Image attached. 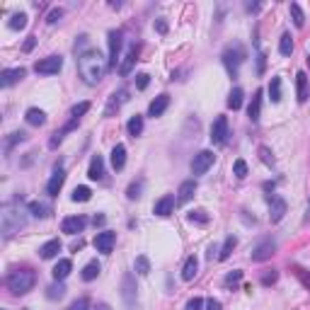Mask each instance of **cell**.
<instances>
[{"label":"cell","instance_id":"23","mask_svg":"<svg viewBox=\"0 0 310 310\" xmlns=\"http://www.w3.org/2000/svg\"><path fill=\"white\" fill-rule=\"evenodd\" d=\"M70 272H73V262H70V259H58V264L54 267V272H51V274H54V279H56V281H63V279H68V274H70Z\"/></svg>","mask_w":310,"mask_h":310},{"label":"cell","instance_id":"21","mask_svg":"<svg viewBox=\"0 0 310 310\" xmlns=\"http://www.w3.org/2000/svg\"><path fill=\"white\" fill-rule=\"evenodd\" d=\"M296 95H298V102H308V75L303 70L296 73Z\"/></svg>","mask_w":310,"mask_h":310},{"label":"cell","instance_id":"2","mask_svg":"<svg viewBox=\"0 0 310 310\" xmlns=\"http://www.w3.org/2000/svg\"><path fill=\"white\" fill-rule=\"evenodd\" d=\"M25 226H27V213L20 208V201L2 204V208H0V230H2V238L10 240L20 230H25Z\"/></svg>","mask_w":310,"mask_h":310},{"label":"cell","instance_id":"27","mask_svg":"<svg viewBox=\"0 0 310 310\" xmlns=\"http://www.w3.org/2000/svg\"><path fill=\"white\" fill-rule=\"evenodd\" d=\"M25 119H27V124H32V126H44V124H46V114L41 112V109H36V107H29Z\"/></svg>","mask_w":310,"mask_h":310},{"label":"cell","instance_id":"56","mask_svg":"<svg viewBox=\"0 0 310 310\" xmlns=\"http://www.w3.org/2000/svg\"><path fill=\"white\" fill-rule=\"evenodd\" d=\"M206 310H223V306H221V301L208 298V301H206Z\"/></svg>","mask_w":310,"mask_h":310},{"label":"cell","instance_id":"28","mask_svg":"<svg viewBox=\"0 0 310 310\" xmlns=\"http://www.w3.org/2000/svg\"><path fill=\"white\" fill-rule=\"evenodd\" d=\"M197 269H199L197 257H187V262H184V267H182V279H184V281H192V279L197 276Z\"/></svg>","mask_w":310,"mask_h":310},{"label":"cell","instance_id":"17","mask_svg":"<svg viewBox=\"0 0 310 310\" xmlns=\"http://www.w3.org/2000/svg\"><path fill=\"white\" fill-rule=\"evenodd\" d=\"M174 204H177V199L172 197V194H165V197L160 199V201H155V206H153V213L155 216H170L172 213V208H174Z\"/></svg>","mask_w":310,"mask_h":310},{"label":"cell","instance_id":"44","mask_svg":"<svg viewBox=\"0 0 310 310\" xmlns=\"http://www.w3.org/2000/svg\"><path fill=\"white\" fill-rule=\"evenodd\" d=\"M141 189H143V179H138V182H131V184H129V189H126V197L134 201V199L141 197Z\"/></svg>","mask_w":310,"mask_h":310},{"label":"cell","instance_id":"5","mask_svg":"<svg viewBox=\"0 0 310 310\" xmlns=\"http://www.w3.org/2000/svg\"><path fill=\"white\" fill-rule=\"evenodd\" d=\"M121 298H124V306L126 308H134L136 306V276L131 272L124 274L121 279Z\"/></svg>","mask_w":310,"mask_h":310},{"label":"cell","instance_id":"18","mask_svg":"<svg viewBox=\"0 0 310 310\" xmlns=\"http://www.w3.org/2000/svg\"><path fill=\"white\" fill-rule=\"evenodd\" d=\"M136 58H138V46L131 44L129 51H126V56H124V61H121V66H119V73H121V75H129L131 68H134V63H136Z\"/></svg>","mask_w":310,"mask_h":310},{"label":"cell","instance_id":"37","mask_svg":"<svg viewBox=\"0 0 310 310\" xmlns=\"http://www.w3.org/2000/svg\"><path fill=\"white\" fill-rule=\"evenodd\" d=\"M269 100L272 102L281 100V78H272V83H269Z\"/></svg>","mask_w":310,"mask_h":310},{"label":"cell","instance_id":"9","mask_svg":"<svg viewBox=\"0 0 310 310\" xmlns=\"http://www.w3.org/2000/svg\"><path fill=\"white\" fill-rule=\"evenodd\" d=\"M114 245H116V233H112V230H102V233L95 235V250L97 252L109 254L114 250Z\"/></svg>","mask_w":310,"mask_h":310},{"label":"cell","instance_id":"41","mask_svg":"<svg viewBox=\"0 0 310 310\" xmlns=\"http://www.w3.org/2000/svg\"><path fill=\"white\" fill-rule=\"evenodd\" d=\"M233 174H235L238 179H245V177H247V163H245L242 158H238V160L233 163Z\"/></svg>","mask_w":310,"mask_h":310},{"label":"cell","instance_id":"12","mask_svg":"<svg viewBox=\"0 0 310 310\" xmlns=\"http://www.w3.org/2000/svg\"><path fill=\"white\" fill-rule=\"evenodd\" d=\"M25 75H27L25 68H7V70L0 73V87H12L15 83H20Z\"/></svg>","mask_w":310,"mask_h":310},{"label":"cell","instance_id":"31","mask_svg":"<svg viewBox=\"0 0 310 310\" xmlns=\"http://www.w3.org/2000/svg\"><path fill=\"white\" fill-rule=\"evenodd\" d=\"M27 211L34 216V218H46V216H49V206L41 204V201H29Z\"/></svg>","mask_w":310,"mask_h":310},{"label":"cell","instance_id":"35","mask_svg":"<svg viewBox=\"0 0 310 310\" xmlns=\"http://www.w3.org/2000/svg\"><path fill=\"white\" fill-rule=\"evenodd\" d=\"M235 245H238V240H235L233 235H228L226 242H223V247H221V252H218V259H221V262H223V259H228V257H230V252L235 250Z\"/></svg>","mask_w":310,"mask_h":310},{"label":"cell","instance_id":"22","mask_svg":"<svg viewBox=\"0 0 310 310\" xmlns=\"http://www.w3.org/2000/svg\"><path fill=\"white\" fill-rule=\"evenodd\" d=\"M58 252H61V240H58V238L49 240V242H44V245L39 247V254H41V259H54Z\"/></svg>","mask_w":310,"mask_h":310},{"label":"cell","instance_id":"14","mask_svg":"<svg viewBox=\"0 0 310 310\" xmlns=\"http://www.w3.org/2000/svg\"><path fill=\"white\" fill-rule=\"evenodd\" d=\"M269 221L272 223H279L283 216H286V201L281 197H269Z\"/></svg>","mask_w":310,"mask_h":310},{"label":"cell","instance_id":"26","mask_svg":"<svg viewBox=\"0 0 310 310\" xmlns=\"http://www.w3.org/2000/svg\"><path fill=\"white\" fill-rule=\"evenodd\" d=\"M126 100H129V90H119V92H114L112 100H109V104H107V112H104V114H107V116H112L114 109H119V107H121Z\"/></svg>","mask_w":310,"mask_h":310},{"label":"cell","instance_id":"46","mask_svg":"<svg viewBox=\"0 0 310 310\" xmlns=\"http://www.w3.org/2000/svg\"><path fill=\"white\" fill-rule=\"evenodd\" d=\"M189 221H192V223H208V216H206L204 208H197V211L189 213Z\"/></svg>","mask_w":310,"mask_h":310},{"label":"cell","instance_id":"59","mask_svg":"<svg viewBox=\"0 0 310 310\" xmlns=\"http://www.w3.org/2000/svg\"><path fill=\"white\" fill-rule=\"evenodd\" d=\"M92 310H112V308H109L107 303H100V306H95V308H92Z\"/></svg>","mask_w":310,"mask_h":310},{"label":"cell","instance_id":"47","mask_svg":"<svg viewBox=\"0 0 310 310\" xmlns=\"http://www.w3.org/2000/svg\"><path fill=\"white\" fill-rule=\"evenodd\" d=\"M259 158H262L264 165H274V155H272V150L267 145H259Z\"/></svg>","mask_w":310,"mask_h":310},{"label":"cell","instance_id":"13","mask_svg":"<svg viewBox=\"0 0 310 310\" xmlns=\"http://www.w3.org/2000/svg\"><path fill=\"white\" fill-rule=\"evenodd\" d=\"M274 250H276V242H274V240H262L252 250V259L254 262H264V259H269V257L274 254Z\"/></svg>","mask_w":310,"mask_h":310},{"label":"cell","instance_id":"4","mask_svg":"<svg viewBox=\"0 0 310 310\" xmlns=\"http://www.w3.org/2000/svg\"><path fill=\"white\" fill-rule=\"evenodd\" d=\"M245 58H247V54H245V46L240 41H233V44L226 46V51H223V66L230 73V78H238V70L245 63Z\"/></svg>","mask_w":310,"mask_h":310},{"label":"cell","instance_id":"61","mask_svg":"<svg viewBox=\"0 0 310 310\" xmlns=\"http://www.w3.org/2000/svg\"><path fill=\"white\" fill-rule=\"evenodd\" d=\"M308 66H310V56H308Z\"/></svg>","mask_w":310,"mask_h":310},{"label":"cell","instance_id":"19","mask_svg":"<svg viewBox=\"0 0 310 310\" xmlns=\"http://www.w3.org/2000/svg\"><path fill=\"white\" fill-rule=\"evenodd\" d=\"M87 177H90L92 182H100V179L104 177V160H102V155H92V160H90V170H87Z\"/></svg>","mask_w":310,"mask_h":310},{"label":"cell","instance_id":"30","mask_svg":"<svg viewBox=\"0 0 310 310\" xmlns=\"http://www.w3.org/2000/svg\"><path fill=\"white\" fill-rule=\"evenodd\" d=\"M242 97H245V92H242L240 87H233L230 95H228V107H230L233 112L240 109V107H242Z\"/></svg>","mask_w":310,"mask_h":310},{"label":"cell","instance_id":"33","mask_svg":"<svg viewBox=\"0 0 310 310\" xmlns=\"http://www.w3.org/2000/svg\"><path fill=\"white\" fill-rule=\"evenodd\" d=\"M288 10H291V20H293V25L301 29L303 25H306V15H303L301 5H298V2H291V7H288Z\"/></svg>","mask_w":310,"mask_h":310},{"label":"cell","instance_id":"6","mask_svg":"<svg viewBox=\"0 0 310 310\" xmlns=\"http://www.w3.org/2000/svg\"><path fill=\"white\" fill-rule=\"evenodd\" d=\"M211 143L213 145H223L228 141V116H216L211 124Z\"/></svg>","mask_w":310,"mask_h":310},{"label":"cell","instance_id":"58","mask_svg":"<svg viewBox=\"0 0 310 310\" xmlns=\"http://www.w3.org/2000/svg\"><path fill=\"white\" fill-rule=\"evenodd\" d=\"M34 46H36V36H27V41H25V46H22V49H25V51H32V49H34Z\"/></svg>","mask_w":310,"mask_h":310},{"label":"cell","instance_id":"29","mask_svg":"<svg viewBox=\"0 0 310 310\" xmlns=\"http://www.w3.org/2000/svg\"><path fill=\"white\" fill-rule=\"evenodd\" d=\"M100 262L97 259H92V262H87L85 264V269H83V281H95L97 276H100Z\"/></svg>","mask_w":310,"mask_h":310},{"label":"cell","instance_id":"40","mask_svg":"<svg viewBox=\"0 0 310 310\" xmlns=\"http://www.w3.org/2000/svg\"><path fill=\"white\" fill-rule=\"evenodd\" d=\"M63 293H66V286H63L61 281H56L54 286H49V288H46V298H51V301L63 298Z\"/></svg>","mask_w":310,"mask_h":310},{"label":"cell","instance_id":"11","mask_svg":"<svg viewBox=\"0 0 310 310\" xmlns=\"http://www.w3.org/2000/svg\"><path fill=\"white\" fill-rule=\"evenodd\" d=\"M85 226H87V218H85V216H68V218H63L61 230L68 233V235H75V233H83Z\"/></svg>","mask_w":310,"mask_h":310},{"label":"cell","instance_id":"45","mask_svg":"<svg viewBox=\"0 0 310 310\" xmlns=\"http://www.w3.org/2000/svg\"><path fill=\"white\" fill-rule=\"evenodd\" d=\"M90 107H92L90 102H80V104H75V107L70 109V116H73V119H80L83 114H87V112H90Z\"/></svg>","mask_w":310,"mask_h":310},{"label":"cell","instance_id":"16","mask_svg":"<svg viewBox=\"0 0 310 310\" xmlns=\"http://www.w3.org/2000/svg\"><path fill=\"white\" fill-rule=\"evenodd\" d=\"M197 194V179H184L179 184V192H177V204H187L192 201Z\"/></svg>","mask_w":310,"mask_h":310},{"label":"cell","instance_id":"3","mask_svg":"<svg viewBox=\"0 0 310 310\" xmlns=\"http://www.w3.org/2000/svg\"><path fill=\"white\" fill-rule=\"evenodd\" d=\"M34 283H36V276H34L32 269H15V272H10V276H7V288H10L15 296L29 293V291L34 288Z\"/></svg>","mask_w":310,"mask_h":310},{"label":"cell","instance_id":"51","mask_svg":"<svg viewBox=\"0 0 310 310\" xmlns=\"http://www.w3.org/2000/svg\"><path fill=\"white\" fill-rule=\"evenodd\" d=\"M90 308V301H87V298H78V301H75V303H70V308L68 310H87Z\"/></svg>","mask_w":310,"mask_h":310},{"label":"cell","instance_id":"57","mask_svg":"<svg viewBox=\"0 0 310 310\" xmlns=\"http://www.w3.org/2000/svg\"><path fill=\"white\" fill-rule=\"evenodd\" d=\"M155 29L160 32V34H168V22L160 17V20H155Z\"/></svg>","mask_w":310,"mask_h":310},{"label":"cell","instance_id":"1","mask_svg":"<svg viewBox=\"0 0 310 310\" xmlns=\"http://www.w3.org/2000/svg\"><path fill=\"white\" fill-rule=\"evenodd\" d=\"M107 68H109V61L102 56L97 49H85L83 54L78 56V73H80L85 85H97L104 78Z\"/></svg>","mask_w":310,"mask_h":310},{"label":"cell","instance_id":"24","mask_svg":"<svg viewBox=\"0 0 310 310\" xmlns=\"http://www.w3.org/2000/svg\"><path fill=\"white\" fill-rule=\"evenodd\" d=\"M259 114H262V90H257L252 95V102H250V107H247V116H250V121H259Z\"/></svg>","mask_w":310,"mask_h":310},{"label":"cell","instance_id":"10","mask_svg":"<svg viewBox=\"0 0 310 310\" xmlns=\"http://www.w3.org/2000/svg\"><path fill=\"white\" fill-rule=\"evenodd\" d=\"M213 158H216V155H213L211 150H201V153H197L194 160H192V172H194V174H204L206 170L213 165Z\"/></svg>","mask_w":310,"mask_h":310},{"label":"cell","instance_id":"42","mask_svg":"<svg viewBox=\"0 0 310 310\" xmlns=\"http://www.w3.org/2000/svg\"><path fill=\"white\" fill-rule=\"evenodd\" d=\"M25 141V134L22 131H15V134H10V138H7V143H5V153H10L17 143H22Z\"/></svg>","mask_w":310,"mask_h":310},{"label":"cell","instance_id":"20","mask_svg":"<svg viewBox=\"0 0 310 310\" xmlns=\"http://www.w3.org/2000/svg\"><path fill=\"white\" fill-rule=\"evenodd\" d=\"M170 107V95H160V97H155L153 102H150V107H148V116H163L165 109Z\"/></svg>","mask_w":310,"mask_h":310},{"label":"cell","instance_id":"36","mask_svg":"<svg viewBox=\"0 0 310 310\" xmlns=\"http://www.w3.org/2000/svg\"><path fill=\"white\" fill-rule=\"evenodd\" d=\"M291 51H293V39H291V34H281V39H279V54H281V56H291Z\"/></svg>","mask_w":310,"mask_h":310},{"label":"cell","instance_id":"25","mask_svg":"<svg viewBox=\"0 0 310 310\" xmlns=\"http://www.w3.org/2000/svg\"><path fill=\"white\" fill-rule=\"evenodd\" d=\"M126 165V145H121V143H116L112 150V168L114 170H124Z\"/></svg>","mask_w":310,"mask_h":310},{"label":"cell","instance_id":"34","mask_svg":"<svg viewBox=\"0 0 310 310\" xmlns=\"http://www.w3.org/2000/svg\"><path fill=\"white\" fill-rule=\"evenodd\" d=\"M7 27L15 29V32H17V29H25V27H27V15H25V12H17V15H12V17L7 20Z\"/></svg>","mask_w":310,"mask_h":310},{"label":"cell","instance_id":"52","mask_svg":"<svg viewBox=\"0 0 310 310\" xmlns=\"http://www.w3.org/2000/svg\"><path fill=\"white\" fill-rule=\"evenodd\" d=\"M78 124H80V119H73V116H70V121H68V124H66V126H63L58 134H61V136H66V134H70V131H73Z\"/></svg>","mask_w":310,"mask_h":310},{"label":"cell","instance_id":"49","mask_svg":"<svg viewBox=\"0 0 310 310\" xmlns=\"http://www.w3.org/2000/svg\"><path fill=\"white\" fill-rule=\"evenodd\" d=\"M240 279H242V272H240V269H235V272H230V274H228L223 283H226V286H235Z\"/></svg>","mask_w":310,"mask_h":310},{"label":"cell","instance_id":"32","mask_svg":"<svg viewBox=\"0 0 310 310\" xmlns=\"http://www.w3.org/2000/svg\"><path fill=\"white\" fill-rule=\"evenodd\" d=\"M126 129H129V136H141L143 134V116L141 114H136V116H131L129 119V124H126Z\"/></svg>","mask_w":310,"mask_h":310},{"label":"cell","instance_id":"15","mask_svg":"<svg viewBox=\"0 0 310 310\" xmlns=\"http://www.w3.org/2000/svg\"><path fill=\"white\" fill-rule=\"evenodd\" d=\"M63 182H66V170L56 168V172L51 174V179H49V184H46V194H49V197H58V192L63 189Z\"/></svg>","mask_w":310,"mask_h":310},{"label":"cell","instance_id":"54","mask_svg":"<svg viewBox=\"0 0 310 310\" xmlns=\"http://www.w3.org/2000/svg\"><path fill=\"white\" fill-rule=\"evenodd\" d=\"M264 68H267V56H264V54H259V56H257V73L262 75V73H264Z\"/></svg>","mask_w":310,"mask_h":310},{"label":"cell","instance_id":"60","mask_svg":"<svg viewBox=\"0 0 310 310\" xmlns=\"http://www.w3.org/2000/svg\"><path fill=\"white\" fill-rule=\"evenodd\" d=\"M104 223V216H95V226H102Z\"/></svg>","mask_w":310,"mask_h":310},{"label":"cell","instance_id":"43","mask_svg":"<svg viewBox=\"0 0 310 310\" xmlns=\"http://www.w3.org/2000/svg\"><path fill=\"white\" fill-rule=\"evenodd\" d=\"M276 279H279L276 269H264V274L259 276V281H262V286H272V283H276Z\"/></svg>","mask_w":310,"mask_h":310},{"label":"cell","instance_id":"39","mask_svg":"<svg viewBox=\"0 0 310 310\" xmlns=\"http://www.w3.org/2000/svg\"><path fill=\"white\" fill-rule=\"evenodd\" d=\"M90 197H92V192H90V187H75V189H73V201H75V204H78V201H80V204H85V201H90Z\"/></svg>","mask_w":310,"mask_h":310},{"label":"cell","instance_id":"53","mask_svg":"<svg viewBox=\"0 0 310 310\" xmlns=\"http://www.w3.org/2000/svg\"><path fill=\"white\" fill-rule=\"evenodd\" d=\"M61 17H63V10H61V7H56V10H51V12H49L46 22H49V25H54V22H58Z\"/></svg>","mask_w":310,"mask_h":310},{"label":"cell","instance_id":"38","mask_svg":"<svg viewBox=\"0 0 310 310\" xmlns=\"http://www.w3.org/2000/svg\"><path fill=\"white\" fill-rule=\"evenodd\" d=\"M136 274H141V276H145V274H150V259L145 257V254H141V257H136Z\"/></svg>","mask_w":310,"mask_h":310},{"label":"cell","instance_id":"7","mask_svg":"<svg viewBox=\"0 0 310 310\" xmlns=\"http://www.w3.org/2000/svg\"><path fill=\"white\" fill-rule=\"evenodd\" d=\"M121 44H124V34L119 32V29H112L109 32V68H116V66H121L119 63V54H121Z\"/></svg>","mask_w":310,"mask_h":310},{"label":"cell","instance_id":"48","mask_svg":"<svg viewBox=\"0 0 310 310\" xmlns=\"http://www.w3.org/2000/svg\"><path fill=\"white\" fill-rule=\"evenodd\" d=\"M296 276H298V279H301V283H303V286L310 291V272L301 269V267H296Z\"/></svg>","mask_w":310,"mask_h":310},{"label":"cell","instance_id":"8","mask_svg":"<svg viewBox=\"0 0 310 310\" xmlns=\"http://www.w3.org/2000/svg\"><path fill=\"white\" fill-rule=\"evenodd\" d=\"M61 68H63V58L61 56H49V58H41V61L34 63V70H36L39 75H54Z\"/></svg>","mask_w":310,"mask_h":310},{"label":"cell","instance_id":"55","mask_svg":"<svg viewBox=\"0 0 310 310\" xmlns=\"http://www.w3.org/2000/svg\"><path fill=\"white\" fill-rule=\"evenodd\" d=\"M204 308V301L201 298H192L189 303H187V310H201Z\"/></svg>","mask_w":310,"mask_h":310},{"label":"cell","instance_id":"50","mask_svg":"<svg viewBox=\"0 0 310 310\" xmlns=\"http://www.w3.org/2000/svg\"><path fill=\"white\" fill-rule=\"evenodd\" d=\"M148 83H150V75H148V73H138V75H136V87H138V90H145Z\"/></svg>","mask_w":310,"mask_h":310}]
</instances>
